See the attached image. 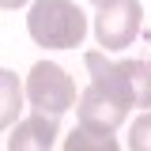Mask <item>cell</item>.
I'll use <instances>...</instances> for the list:
<instances>
[{
  "mask_svg": "<svg viewBox=\"0 0 151 151\" xmlns=\"http://www.w3.org/2000/svg\"><path fill=\"white\" fill-rule=\"evenodd\" d=\"M23 4H27V0H4L0 8H8V12H15V8H23Z\"/></svg>",
  "mask_w": 151,
  "mask_h": 151,
  "instance_id": "30bf717a",
  "label": "cell"
},
{
  "mask_svg": "<svg viewBox=\"0 0 151 151\" xmlns=\"http://www.w3.org/2000/svg\"><path fill=\"white\" fill-rule=\"evenodd\" d=\"M87 60V72H91V87L79 98V125H98V129H117L121 121H129L132 113V87L129 76L117 60L91 49L83 57Z\"/></svg>",
  "mask_w": 151,
  "mask_h": 151,
  "instance_id": "6da1fadb",
  "label": "cell"
},
{
  "mask_svg": "<svg viewBox=\"0 0 151 151\" xmlns=\"http://www.w3.org/2000/svg\"><path fill=\"white\" fill-rule=\"evenodd\" d=\"M125 76H129V87H132V106L140 110H151V64L147 60H117Z\"/></svg>",
  "mask_w": 151,
  "mask_h": 151,
  "instance_id": "ba28073f",
  "label": "cell"
},
{
  "mask_svg": "<svg viewBox=\"0 0 151 151\" xmlns=\"http://www.w3.org/2000/svg\"><path fill=\"white\" fill-rule=\"evenodd\" d=\"M144 23V4L140 0H102L94 15V34L102 49H129Z\"/></svg>",
  "mask_w": 151,
  "mask_h": 151,
  "instance_id": "277c9868",
  "label": "cell"
},
{
  "mask_svg": "<svg viewBox=\"0 0 151 151\" xmlns=\"http://www.w3.org/2000/svg\"><path fill=\"white\" fill-rule=\"evenodd\" d=\"M27 30L42 49H72L87 34V15L72 0H34L27 12Z\"/></svg>",
  "mask_w": 151,
  "mask_h": 151,
  "instance_id": "7a4b0ae2",
  "label": "cell"
},
{
  "mask_svg": "<svg viewBox=\"0 0 151 151\" xmlns=\"http://www.w3.org/2000/svg\"><path fill=\"white\" fill-rule=\"evenodd\" d=\"M94 4H102V0H94Z\"/></svg>",
  "mask_w": 151,
  "mask_h": 151,
  "instance_id": "8fae6325",
  "label": "cell"
},
{
  "mask_svg": "<svg viewBox=\"0 0 151 151\" xmlns=\"http://www.w3.org/2000/svg\"><path fill=\"white\" fill-rule=\"evenodd\" d=\"M57 140V117L30 113L27 121H19L15 132L8 136V151H49Z\"/></svg>",
  "mask_w": 151,
  "mask_h": 151,
  "instance_id": "5b68a950",
  "label": "cell"
},
{
  "mask_svg": "<svg viewBox=\"0 0 151 151\" xmlns=\"http://www.w3.org/2000/svg\"><path fill=\"white\" fill-rule=\"evenodd\" d=\"M27 98H30V106L34 113L42 117H60L64 110H72L76 106V83L72 76L64 72V68H57L53 60H38L30 76H27Z\"/></svg>",
  "mask_w": 151,
  "mask_h": 151,
  "instance_id": "3957f363",
  "label": "cell"
},
{
  "mask_svg": "<svg viewBox=\"0 0 151 151\" xmlns=\"http://www.w3.org/2000/svg\"><path fill=\"white\" fill-rule=\"evenodd\" d=\"M0 4H4V0H0Z\"/></svg>",
  "mask_w": 151,
  "mask_h": 151,
  "instance_id": "7c38bea8",
  "label": "cell"
},
{
  "mask_svg": "<svg viewBox=\"0 0 151 151\" xmlns=\"http://www.w3.org/2000/svg\"><path fill=\"white\" fill-rule=\"evenodd\" d=\"M23 83H19L15 72L0 68V129H8L12 121H19V110H23Z\"/></svg>",
  "mask_w": 151,
  "mask_h": 151,
  "instance_id": "52a82bcc",
  "label": "cell"
},
{
  "mask_svg": "<svg viewBox=\"0 0 151 151\" xmlns=\"http://www.w3.org/2000/svg\"><path fill=\"white\" fill-rule=\"evenodd\" d=\"M64 151H121L113 129H98V125H76V132L64 140Z\"/></svg>",
  "mask_w": 151,
  "mask_h": 151,
  "instance_id": "8992f818",
  "label": "cell"
},
{
  "mask_svg": "<svg viewBox=\"0 0 151 151\" xmlns=\"http://www.w3.org/2000/svg\"><path fill=\"white\" fill-rule=\"evenodd\" d=\"M129 147L132 151H151V113L136 117L129 129Z\"/></svg>",
  "mask_w": 151,
  "mask_h": 151,
  "instance_id": "9c48e42d",
  "label": "cell"
}]
</instances>
